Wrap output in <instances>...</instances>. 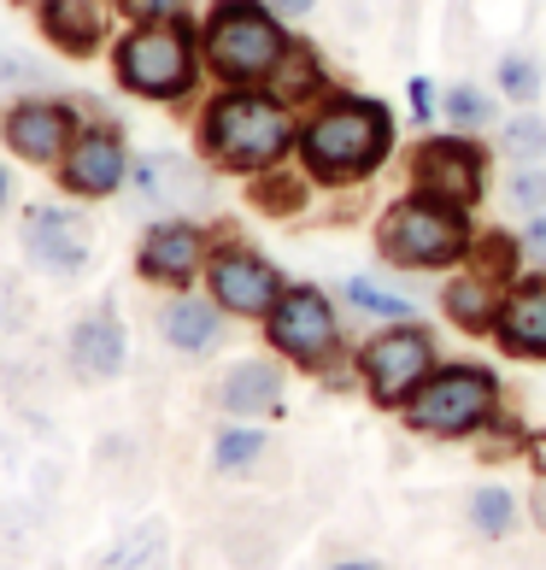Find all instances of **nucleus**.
<instances>
[{
  "label": "nucleus",
  "instance_id": "obj_40",
  "mask_svg": "<svg viewBox=\"0 0 546 570\" xmlns=\"http://www.w3.org/2000/svg\"><path fill=\"white\" fill-rule=\"evenodd\" d=\"M12 7H30V12H36V7H41V0H12Z\"/></svg>",
  "mask_w": 546,
  "mask_h": 570
},
{
  "label": "nucleus",
  "instance_id": "obj_25",
  "mask_svg": "<svg viewBox=\"0 0 546 570\" xmlns=\"http://www.w3.org/2000/svg\"><path fill=\"white\" fill-rule=\"evenodd\" d=\"M440 124L465 136H488L499 124V89H482V82H447L440 89Z\"/></svg>",
  "mask_w": 546,
  "mask_h": 570
},
{
  "label": "nucleus",
  "instance_id": "obj_1",
  "mask_svg": "<svg viewBox=\"0 0 546 570\" xmlns=\"http://www.w3.org/2000/svg\"><path fill=\"white\" fill-rule=\"evenodd\" d=\"M400 159V112L383 95H359V89H335L324 100H311L300 112V147L294 165L318 183V195H347L365 188Z\"/></svg>",
  "mask_w": 546,
  "mask_h": 570
},
{
  "label": "nucleus",
  "instance_id": "obj_6",
  "mask_svg": "<svg viewBox=\"0 0 546 570\" xmlns=\"http://www.w3.org/2000/svg\"><path fill=\"white\" fill-rule=\"evenodd\" d=\"M506 412V383L482 358H440L429 383L400 406V424L429 441H476Z\"/></svg>",
  "mask_w": 546,
  "mask_h": 570
},
{
  "label": "nucleus",
  "instance_id": "obj_32",
  "mask_svg": "<svg viewBox=\"0 0 546 570\" xmlns=\"http://www.w3.org/2000/svg\"><path fill=\"white\" fill-rule=\"evenodd\" d=\"M0 89H12V95H53V77L41 71L30 53L0 48Z\"/></svg>",
  "mask_w": 546,
  "mask_h": 570
},
{
  "label": "nucleus",
  "instance_id": "obj_23",
  "mask_svg": "<svg viewBox=\"0 0 546 570\" xmlns=\"http://www.w3.org/2000/svg\"><path fill=\"white\" fill-rule=\"evenodd\" d=\"M241 188H247V206L265 213V218H300L311 206V195H318V183H311L294 159L277 165V171H265V177H254V183H241Z\"/></svg>",
  "mask_w": 546,
  "mask_h": 570
},
{
  "label": "nucleus",
  "instance_id": "obj_24",
  "mask_svg": "<svg viewBox=\"0 0 546 570\" xmlns=\"http://www.w3.org/2000/svg\"><path fill=\"white\" fill-rule=\"evenodd\" d=\"M341 306L353 318H370V324H406V318H424L417 312V294L411 288H388L376 277H347L341 283Z\"/></svg>",
  "mask_w": 546,
  "mask_h": 570
},
{
  "label": "nucleus",
  "instance_id": "obj_37",
  "mask_svg": "<svg viewBox=\"0 0 546 570\" xmlns=\"http://www.w3.org/2000/svg\"><path fill=\"white\" fill-rule=\"evenodd\" d=\"M270 7H277L288 24H294V18H311V12H318V0H270Z\"/></svg>",
  "mask_w": 546,
  "mask_h": 570
},
{
  "label": "nucleus",
  "instance_id": "obj_39",
  "mask_svg": "<svg viewBox=\"0 0 546 570\" xmlns=\"http://www.w3.org/2000/svg\"><path fill=\"white\" fill-rule=\"evenodd\" d=\"M535 505H540V523H546V471H540V489H535Z\"/></svg>",
  "mask_w": 546,
  "mask_h": 570
},
{
  "label": "nucleus",
  "instance_id": "obj_33",
  "mask_svg": "<svg viewBox=\"0 0 546 570\" xmlns=\"http://www.w3.org/2000/svg\"><path fill=\"white\" fill-rule=\"evenodd\" d=\"M118 24H159V18H195V0H112Z\"/></svg>",
  "mask_w": 546,
  "mask_h": 570
},
{
  "label": "nucleus",
  "instance_id": "obj_9",
  "mask_svg": "<svg viewBox=\"0 0 546 570\" xmlns=\"http://www.w3.org/2000/svg\"><path fill=\"white\" fill-rule=\"evenodd\" d=\"M440 365V342L424 318L406 324H376L359 347H353V376L370 394V406L400 412L406 400L429 383V371Z\"/></svg>",
  "mask_w": 546,
  "mask_h": 570
},
{
  "label": "nucleus",
  "instance_id": "obj_15",
  "mask_svg": "<svg viewBox=\"0 0 546 570\" xmlns=\"http://www.w3.org/2000/svg\"><path fill=\"white\" fill-rule=\"evenodd\" d=\"M218 229L200 224V218H153L136 242V277L147 288H200V271H206V253H212Z\"/></svg>",
  "mask_w": 546,
  "mask_h": 570
},
{
  "label": "nucleus",
  "instance_id": "obj_18",
  "mask_svg": "<svg viewBox=\"0 0 546 570\" xmlns=\"http://www.w3.org/2000/svg\"><path fill=\"white\" fill-rule=\"evenodd\" d=\"M66 358H71V371L82 383H112V376L130 365V330H123L112 301H100L95 312H82L66 330Z\"/></svg>",
  "mask_w": 546,
  "mask_h": 570
},
{
  "label": "nucleus",
  "instance_id": "obj_21",
  "mask_svg": "<svg viewBox=\"0 0 546 570\" xmlns=\"http://www.w3.org/2000/svg\"><path fill=\"white\" fill-rule=\"evenodd\" d=\"M499 294H506L499 283L476 277L470 265H458V271H447V283H440V318H453V330L482 335V342H488L494 318H499Z\"/></svg>",
  "mask_w": 546,
  "mask_h": 570
},
{
  "label": "nucleus",
  "instance_id": "obj_16",
  "mask_svg": "<svg viewBox=\"0 0 546 570\" xmlns=\"http://www.w3.org/2000/svg\"><path fill=\"white\" fill-rule=\"evenodd\" d=\"M30 18H36V36L48 41L59 59H77V66L95 53H107L112 36H118L112 0H41Z\"/></svg>",
  "mask_w": 546,
  "mask_h": 570
},
{
  "label": "nucleus",
  "instance_id": "obj_34",
  "mask_svg": "<svg viewBox=\"0 0 546 570\" xmlns=\"http://www.w3.org/2000/svg\"><path fill=\"white\" fill-rule=\"evenodd\" d=\"M406 112L417 130H440V82L435 77H411L406 82Z\"/></svg>",
  "mask_w": 546,
  "mask_h": 570
},
{
  "label": "nucleus",
  "instance_id": "obj_19",
  "mask_svg": "<svg viewBox=\"0 0 546 570\" xmlns=\"http://www.w3.org/2000/svg\"><path fill=\"white\" fill-rule=\"evenodd\" d=\"M224 335H229V318H224V306L206 288H177V294L159 301V342L171 353L206 358V353L224 347Z\"/></svg>",
  "mask_w": 546,
  "mask_h": 570
},
{
  "label": "nucleus",
  "instance_id": "obj_35",
  "mask_svg": "<svg viewBox=\"0 0 546 570\" xmlns=\"http://www.w3.org/2000/svg\"><path fill=\"white\" fill-rule=\"evenodd\" d=\"M517 242H523V259H529V271H546V213H540V218H523Z\"/></svg>",
  "mask_w": 546,
  "mask_h": 570
},
{
  "label": "nucleus",
  "instance_id": "obj_27",
  "mask_svg": "<svg viewBox=\"0 0 546 570\" xmlns=\"http://www.w3.org/2000/svg\"><path fill=\"white\" fill-rule=\"evenodd\" d=\"M488 141H494V159H506V165H546V112L517 107L512 118L494 124Z\"/></svg>",
  "mask_w": 546,
  "mask_h": 570
},
{
  "label": "nucleus",
  "instance_id": "obj_4",
  "mask_svg": "<svg viewBox=\"0 0 546 570\" xmlns=\"http://www.w3.org/2000/svg\"><path fill=\"white\" fill-rule=\"evenodd\" d=\"M482 236V224L470 206L435 200V195H394L370 224L376 259L394 265L400 277H447L470 259V247Z\"/></svg>",
  "mask_w": 546,
  "mask_h": 570
},
{
  "label": "nucleus",
  "instance_id": "obj_12",
  "mask_svg": "<svg viewBox=\"0 0 546 570\" xmlns=\"http://www.w3.org/2000/svg\"><path fill=\"white\" fill-rule=\"evenodd\" d=\"M212 177L218 171L200 154L153 147V154H136L123 195H130V206L147 224H153V218H195L200 206H212Z\"/></svg>",
  "mask_w": 546,
  "mask_h": 570
},
{
  "label": "nucleus",
  "instance_id": "obj_20",
  "mask_svg": "<svg viewBox=\"0 0 546 570\" xmlns=\"http://www.w3.org/2000/svg\"><path fill=\"white\" fill-rule=\"evenodd\" d=\"M288 394V365L277 353H259V358H236L224 376H218V412L224 417H247V424H259L282 406Z\"/></svg>",
  "mask_w": 546,
  "mask_h": 570
},
{
  "label": "nucleus",
  "instance_id": "obj_3",
  "mask_svg": "<svg viewBox=\"0 0 546 570\" xmlns=\"http://www.w3.org/2000/svg\"><path fill=\"white\" fill-rule=\"evenodd\" d=\"M112 82L130 100L147 107L195 112L200 95L212 89L206 77V48H200V18H159V24H118L107 48Z\"/></svg>",
  "mask_w": 546,
  "mask_h": 570
},
{
  "label": "nucleus",
  "instance_id": "obj_28",
  "mask_svg": "<svg viewBox=\"0 0 546 570\" xmlns=\"http://www.w3.org/2000/svg\"><path fill=\"white\" fill-rule=\"evenodd\" d=\"M265 453H270V430L247 424V417H229V424L212 435V471L218 476H247Z\"/></svg>",
  "mask_w": 546,
  "mask_h": 570
},
{
  "label": "nucleus",
  "instance_id": "obj_7",
  "mask_svg": "<svg viewBox=\"0 0 546 570\" xmlns=\"http://www.w3.org/2000/svg\"><path fill=\"white\" fill-rule=\"evenodd\" d=\"M265 347L294 371L311 376H335L341 365H353V342H347V318L341 301L318 283H288L277 294V306L265 312Z\"/></svg>",
  "mask_w": 546,
  "mask_h": 570
},
{
  "label": "nucleus",
  "instance_id": "obj_29",
  "mask_svg": "<svg viewBox=\"0 0 546 570\" xmlns=\"http://www.w3.org/2000/svg\"><path fill=\"white\" fill-rule=\"evenodd\" d=\"M465 523L482 541H512L517 523H523V505H517V494L506 489V482H482V489L470 494V505H465Z\"/></svg>",
  "mask_w": 546,
  "mask_h": 570
},
{
  "label": "nucleus",
  "instance_id": "obj_36",
  "mask_svg": "<svg viewBox=\"0 0 546 570\" xmlns=\"http://www.w3.org/2000/svg\"><path fill=\"white\" fill-rule=\"evenodd\" d=\"M12 206H18V177H12V165L0 159V218H7Z\"/></svg>",
  "mask_w": 546,
  "mask_h": 570
},
{
  "label": "nucleus",
  "instance_id": "obj_5",
  "mask_svg": "<svg viewBox=\"0 0 546 570\" xmlns=\"http://www.w3.org/2000/svg\"><path fill=\"white\" fill-rule=\"evenodd\" d=\"M300 30L270 0H212L200 12V48L212 89H270Z\"/></svg>",
  "mask_w": 546,
  "mask_h": 570
},
{
  "label": "nucleus",
  "instance_id": "obj_17",
  "mask_svg": "<svg viewBox=\"0 0 546 570\" xmlns=\"http://www.w3.org/2000/svg\"><path fill=\"white\" fill-rule=\"evenodd\" d=\"M488 342L512 358L546 365V271H523V277L499 294V318Z\"/></svg>",
  "mask_w": 546,
  "mask_h": 570
},
{
  "label": "nucleus",
  "instance_id": "obj_13",
  "mask_svg": "<svg viewBox=\"0 0 546 570\" xmlns=\"http://www.w3.org/2000/svg\"><path fill=\"white\" fill-rule=\"evenodd\" d=\"M82 118L89 112L59 89L53 95H12L7 112H0V147H7L18 165H30V171H53V165L71 154Z\"/></svg>",
  "mask_w": 546,
  "mask_h": 570
},
{
  "label": "nucleus",
  "instance_id": "obj_31",
  "mask_svg": "<svg viewBox=\"0 0 546 570\" xmlns=\"http://www.w3.org/2000/svg\"><path fill=\"white\" fill-rule=\"evenodd\" d=\"M499 206L517 218H540L546 213V165H512L499 177Z\"/></svg>",
  "mask_w": 546,
  "mask_h": 570
},
{
  "label": "nucleus",
  "instance_id": "obj_38",
  "mask_svg": "<svg viewBox=\"0 0 546 570\" xmlns=\"http://www.w3.org/2000/svg\"><path fill=\"white\" fill-rule=\"evenodd\" d=\"M329 570H383V564H376V559H335Z\"/></svg>",
  "mask_w": 546,
  "mask_h": 570
},
{
  "label": "nucleus",
  "instance_id": "obj_22",
  "mask_svg": "<svg viewBox=\"0 0 546 570\" xmlns=\"http://www.w3.org/2000/svg\"><path fill=\"white\" fill-rule=\"evenodd\" d=\"M335 89V71H329V59H324V48H318V41H294V53L282 59V71L277 77H270V95H277V100H288V107L294 112H306L311 107V100H324Z\"/></svg>",
  "mask_w": 546,
  "mask_h": 570
},
{
  "label": "nucleus",
  "instance_id": "obj_10",
  "mask_svg": "<svg viewBox=\"0 0 546 570\" xmlns=\"http://www.w3.org/2000/svg\"><path fill=\"white\" fill-rule=\"evenodd\" d=\"M200 288L224 306V318L265 324V312L277 306V294L288 288V277H282V265L270 259L265 247H254L247 236H229L224 229V236L212 242V253H206Z\"/></svg>",
  "mask_w": 546,
  "mask_h": 570
},
{
  "label": "nucleus",
  "instance_id": "obj_14",
  "mask_svg": "<svg viewBox=\"0 0 546 570\" xmlns=\"http://www.w3.org/2000/svg\"><path fill=\"white\" fill-rule=\"evenodd\" d=\"M18 247L41 277H82L95 253V224L82 218V200H30L18 218Z\"/></svg>",
  "mask_w": 546,
  "mask_h": 570
},
{
  "label": "nucleus",
  "instance_id": "obj_8",
  "mask_svg": "<svg viewBox=\"0 0 546 570\" xmlns=\"http://www.w3.org/2000/svg\"><path fill=\"white\" fill-rule=\"evenodd\" d=\"M406 188L411 195H435L453 206H482L494 200V141L488 136H465V130H424L406 147Z\"/></svg>",
  "mask_w": 546,
  "mask_h": 570
},
{
  "label": "nucleus",
  "instance_id": "obj_2",
  "mask_svg": "<svg viewBox=\"0 0 546 570\" xmlns=\"http://www.w3.org/2000/svg\"><path fill=\"white\" fill-rule=\"evenodd\" d=\"M188 136H195V154L218 177L254 183L294 159V147H300V112L270 89H206L200 107L188 112Z\"/></svg>",
  "mask_w": 546,
  "mask_h": 570
},
{
  "label": "nucleus",
  "instance_id": "obj_11",
  "mask_svg": "<svg viewBox=\"0 0 546 570\" xmlns=\"http://www.w3.org/2000/svg\"><path fill=\"white\" fill-rule=\"evenodd\" d=\"M130 165H136V147H130V130L107 112H89L82 130L71 141V154L53 165V188L66 200H82V206H100V200H118L123 183H130Z\"/></svg>",
  "mask_w": 546,
  "mask_h": 570
},
{
  "label": "nucleus",
  "instance_id": "obj_30",
  "mask_svg": "<svg viewBox=\"0 0 546 570\" xmlns=\"http://www.w3.org/2000/svg\"><path fill=\"white\" fill-rule=\"evenodd\" d=\"M494 89L499 100H512V107H535V100L546 95V71H540V59L535 53H499V66H494Z\"/></svg>",
  "mask_w": 546,
  "mask_h": 570
},
{
  "label": "nucleus",
  "instance_id": "obj_26",
  "mask_svg": "<svg viewBox=\"0 0 546 570\" xmlns=\"http://www.w3.org/2000/svg\"><path fill=\"white\" fill-rule=\"evenodd\" d=\"M476 277H488L499 288H512L523 271H529V259H523V242H517V229H499V224H482V236L470 247V259H465Z\"/></svg>",
  "mask_w": 546,
  "mask_h": 570
}]
</instances>
